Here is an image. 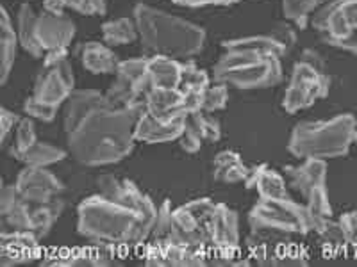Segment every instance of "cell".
<instances>
[{
    "instance_id": "1",
    "label": "cell",
    "mask_w": 357,
    "mask_h": 267,
    "mask_svg": "<svg viewBox=\"0 0 357 267\" xmlns=\"http://www.w3.org/2000/svg\"><path fill=\"white\" fill-rule=\"evenodd\" d=\"M98 193L77 207V232L91 244L122 251L142 248L151 239L158 207L129 178L104 173L97 178Z\"/></svg>"
},
{
    "instance_id": "2",
    "label": "cell",
    "mask_w": 357,
    "mask_h": 267,
    "mask_svg": "<svg viewBox=\"0 0 357 267\" xmlns=\"http://www.w3.org/2000/svg\"><path fill=\"white\" fill-rule=\"evenodd\" d=\"M142 107H114L109 102L89 111L77 125L66 132L72 159L82 166H113L129 157L136 145V123Z\"/></svg>"
},
{
    "instance_id": "3",
    "label": "cell",
    "mask_w": 357,
    "mask_h": 267,
    "mask_svg": "<svg viewBox=\"0 0 357 267\" xmlns=\"http://www.w3.org/2000/svg\"><path fill=\"white\" fill-rule=\"evenodd\" d=\"M143 52L149 56H168L174 59L193 57L204 49L206 31L190 20L152 8L136 4L132 9Z\"/></svg>"
},
{
    "instance_id": "4",
    "label": "cell",
    "mask_w": 357,
    "mask_h": 267,
    "mask_svg": "<svg viewBox=\"0 0 357 267\" xmlns=\"http://www.w3.org/2000/svg\"><path fill=\"white\" fill-rule=\"evenodd\" d=\"M222 57L213 66V82L238 89H266L277 86L284 77L282 57L275 54L227 44H222Z\"/></svg>"
},
{
    "instance_id": "5",
    "label": "cell",
    "mask_w": 357,
    "mask_h": 267,
    "mask_svg": "<svg viewBox=\"0 0 357 267\" xmlns=\"http://www.w3.org/2000/svg\"><path fill=\"white\" fill-rule=\"evenodd\" d=\"M357 129L352 114H340L331 120L296 123L288 141L289 154L298 159H331L345 157L354 143Z\"/></svg>"
},
{
    "instance_id": "6",
    "label": "cell",
    "mask_w": 357,
    "mask_h": 267,
    "mask_svg": "<svg viewBox=\"0 0 357 267\" xmlns=\"http://www.w3.org/2000/svg\"><path fill=\"white\" fill-rule=\"evenodd\" d=\"M195 212L206 235L209 264L215 266H236L240 260L241 235L240 216L225 203H216L211 198H195L186 203Z\"/></svg>"
},
{
    "instance_id": "7",
    "label": "cell",
    "mask_w": 357,
    "mask_h": 267,
    "mask_svg": "<svg viewBox=\"0 0 357 267\" xmlns=\"http://www.w3.org/2000/svg\"><path fill=\"white\" fill-rule=\"evenodd\" d=\"M252 232L275 235H307L314 232V221L304 203L293 198H259L248 212Z\"/></svg>"
},
{
    "instance_id": "8",
    "label": "cell",
    "mask_w": 357,
    "mask_h": 267,
    "mask_svg": "<svg viewBox=\"0 0 357 267\" xmlns=\"http://www.w3.org/2000/svg\"><path fill=\"white\" fill-rule=\"evenodd\" d=\"M149 56L120 61L114 79L106 91V98L114 107H142L145 111V98L154 84L146 70Z\"/></svg>"
},
{
    "instance_id": "9",
    "label": "cell",
    "mask_w": 357,
    "mask_h": 267,
    "mask_svg": "<svg viewBox=\"0 0 357 267\" xmlns=\"http://www.w3.org/2000/svg\"><path fill=\"white\" fill-rule=\"evenodd\" d=\"M329 89V73L312 68L304 61H296L284 97H282V109L289 114L309 109L318 100L327 97Z\"/></svg>"
},
{
    "instance_id": "10",
    "label": "cell",
    "mask_w": 357,
    "mask_h": 267,
    "mask_svg": "<svg viewBox=\"0 0 357 267\" xmlns=\"http://www.w3.org/2000/svg\"><path fill=\"white\" fill-rule=\"evenodd\" d=\"M311 25L327 44L357 34V0H331L312 15Z\"/></svg>"
},
{
    "instance_id": "11",
    "label": "cell",
    "mask_w": 357,
    "mask_h": 267,
    "mask_svg": "<svg viewBox=\"0 0 357 267\" xmlns=\"http://www.w3.org/2000/svg\"><path fill=\"white\" fill-rule=\"evenodd\" d=\"M142 260L145 266L154 267H195L209 264L207 253L172 237H151L142 246Z\"/></svg>"
},
{
    "instance_id": "12",
    "label": "cell",
    "mask_w": 357,
    "mask_h": 267,
    "mask_svg": "<svg viewBox=\"0 0 357 267\" xmlns=\"http://www.w3.org/2000/svg\"><path fill=\"white\" fill-rule=\"evenodd\" d=\"M73 89H75V75H73L72 63L70 59H63L54 65H43L34 82L33 97L47 106L59 109L65 106Z\"/></svg>"
},
{
    "instance_id": "13",
    "label": "cell",
    "mask_w": 357,
    "mask_h": 267,
    "mask_svg": "<svg viewBox=\"0 0 357 267\" xmlns=\"http://www.w3.org/2000/svg\"><path fill=\"white\" fill-rule=\"evenodd\" d=\"M18 195L31 205H45L52 200L59 198L65 184L49 171V168H31L24 166L15 180Z\"/></svg>"
},
{
    "instance_id": "14",
    "label": "cell",
    "mask_w": 357,
    "mask_h": 267,
    "mask_svg": "<svg viewBox=\"0 0 357 267\" xmlns=\"http://www.w3.org/2000/svg\"><path fill=\"white\" fill-rule=\"evenodd\" d=\"M43 259L41 239L27 230H9L0 234V266L15 267Z\"/></svg>"
},
{
    "instance_id": "15",
    "label": "cell",
    "mask_w": 357,
    "mask_h": 267,
    "mask_svg": "<svg viewBox=\"0 0 357 267\" xmlns=\"http://www.w3.org/2000/svg\"><path fill=\"white\" fill-rule=\"evenodd\" d=\"M120 251L111 248L91 244L86 248H73V250L59 251L52 255H43L41 266L52 267H104L120 266L122 260L118 257Z\"/></svg>"
},
{
    "instance_id": "16",
    "label": "cell",
    "mask_w": 357,
    "mask_h": 267,
    "mask_svg": "<svg viewBox=\"0 0 357 267\" xmlns=\"http://www.w3.org/2000/svg\"><path fill=\"white\" fill-rule=\"evenodd\" d=\"M34 36L45 54L70 49V43L75 38V24L66 15H50L41 11L34 24Z\"/></svg>"
},
{
    "instance_id": "17",
    "label": "cell",
    "mask_w": 357,
    "mask_h": 267,
    "mask_svg": "<svg viewBox=\"0 0 357 267\" xmlns=\"http://www.w3.org/2000/svg\"><path fill=\"white\" fill-rule=\"evenodd\" d=\"M282 175L288 180L289 189L305 200L314 187L327 184V161L304 159L296 166H284Z\"/></svg>"
},
{
    "instance_id": "18",
    "label": "cell",
    "mask_w": 357,
    "mask_h": 267,
    "mask_svg": "<svg viewBox=\"0 0 357 267\" xmlns=\"http://www.w3.org/2000/svg\"><path fill=\"white\" fill-rule=\"evenodd\" d=\"M186 120L188 114L168 120V122H161V120H155V118H152L151 114H146L143 111L142 116L138 118V123H136L134 136H136V141L146 143V145L177 141L181 138V134H183L184 127H186Z\"/></svg>"
},
{
    "instance_id": "19",
    "label": "cell",
    "mask_w": 357,
    "mask_h": 267,
    "mask_svg": "<svg viewBox=\"0 0 357 267\" xmlns=\"http://www.w3.org/2000/svg\"><path fill=\"white\" fill-rule=\"evenodd\" d=\"M243 184L247 189L256 191L259 198H293L284 175L268 164L252 166Z\"/></svg>"
},
{
    "instance_id": "20",
    "label": "cell",
    "mask_w": 357,
    "mask_h": 267,
    "mask_svg": "<svg viewBox=\"0 0 357 267\" xmlns=\"http://www.w3.org/2000/svg\"><path fill=\"white\" fill-rule=\"evenodd\" d=\"M145 113L155 120L168 122L174 118L188 114L184 111V97L178 88H161L154 86L145 98Z\"/></svg>"
},
{
    "instance_id": "21",
    "label": "cell",
    "mask_w": 357,
    "mask_h": 267,
    "mask_svg": "<svg viewBox=\"0 0 357 267\" xmlns=\"http://www.w3.org/2000/svg\"><path fill=\"white\" fill-rule=\"evenodd\" d=\"M104 102H106V93H100L97 89H73V93L65 102V111H63L65 132H70L89 111L102 106Z\"/></svg>"
},
{
    "instance_id": "22",
    "label": "cell",
    "mask_w": 357,
    "mask_h": 267,
    "mask_svg": "<svg viewBox=\"0 0 357 267\" xmlns=\"http://www.w3.org/2000/svg\"><path fill=\"white\" fill-rule=\"evenodd\" d=\"M81 63L93 75H114L120 59L104 41H88L81 49Z\"/></svg>"
},
{
    "instance_id": "23",
    "label": "cell",
    "mask_w": 357,
    "mask_h": 267,
    "mask_svg": "<svg viewBox=\"0 0 357 267\" xmlns=\"http://www.w3.org/2000/svg\"><path fill=\"white\" fill-rule=\"evenodd\" d=\"M18 34L6 8H0V84L9 81L18 50Z\"/></svg>"
},
{
    "instance_id": "24",
    "label": "cell",
    "mask_w": 357,
    "mask_h": 267,
    "mask_svg": "<svg viewBox=\"0 0 357 267\" xmlns=\"http://www.w3.org/2000/svg\"><path fill=\"white\" fill-rule=\"evenodd\" d=\"M250 168L243 162L238 152L234 150H223L216 154L213 161V178L216 182L234 186V184H243L248 177Z\"/></svg>"
},
{
    "instance_id": "25",
    "label": "cell",
    "mask_w": 357,
    "mask_h": 267,
    "mask_svg": "<svg viewBox=\"0 0 357 267\" xmlns=\"http://www.w3.org/2000/svg\"><path fill=\"white\" fill-rule=\"evenodd\" d=\"M146 70L152 84L161 88H178L183 81V63L168 56H149Z\"/></svg>"
},
{
    "instance_id": "26",
    "label": "cell",
    "mask_w": 357,
    "mask_h": 267,
    "mask_svg": "<svg viewBox=\"0 0 357 267\" xmlns=\"http://www.w3.org/2000/svg\"><path fill=\"white\" fill-rule=\"evenodd\" d=\"M11 155L18 162H22L24 166L50 168L54 164H57V162L65 161L70 154L66 150H63V148H59V146L50 145V143L36 141L33 146H29L27 150L17 152V154Z\"/></svg>"
},
{
    "instance_id": "27",
    "label": "cell",
    "mask_w": 357,
    "mask_h": 267,
    "mask_svg": "<svg viewBox=\"0 0 357 267\" xmlns=\"http://www.w3.org/2000/svg\"><path fill=\"white\" fill-rule=\"evenodd\" d=\"M38 13L34 11L29 4H22L18 9L17 17V34L18 41H20V47L29 54L33 56L34 59H43L45 52L38 44L36 36H34V24H36Z\"/></svg>"
},
{
    "instance_id": "28",
    "label": "cell",
    "mask_w": 357,
    "mask_h": 267,
    "mask_svg": "<svg viewBox=\"0 0 357 267\" xmlns=\"http://www.w3.org/2000/svg\"><path fill=\"white\" fill-rule=\"evenodd\" d=\"M102 40L109 47H123L139 40L138 27L132 17L114 18L102 25Z\"/></svg>"
},
{
    "instance_id": "29",
    "label": "cell",
    "mask_w": 357,
    "mask_h": 267,
    "mask_svg": "<svg viewBox=\"0 0 357 267\" xmlns=\"http://www.w3.org/2000/svg\"><path fill=\"white\" fill-rule=\"evenodd\" d=\"M65 211V202L61 198L52 200L45 205H33V216H31V230L36 234L41 241L50 234L56 221L61 218Z\"/></svg>"
},
{
    "instance_id": "30",
    "label": "cell",
    "mask_w": 357,
    "mask_h": 267,
    "mask_svg": "<svg viewBox=\"0 0 357 267\" xmlns=\"http://www.w3.org/2000/svg\"><path fill=\"white\" fill-rule=\"evenodd\" d=\"M321 6L324 0H282V15L296 29L304 31L311 22L312 13H317Z\"/></svg>"
},
{
    "instance_id": "31",
    "label": "cell",
    "mask_w": 357,
    "mask_h": 267,
    "mask_svg": "<svg viewBox=\"0 0 357 267\" xmlns=\"http://www.w3.org/2000/svg\"><path fill=\"white\" fill-rule=\"evenodd\" d=\"M190 122L197 127V130L202 136L204 143H216L222 138V127L220 122L215 116H211V113H206V111H199V113L188 114Z\"/></svg>"
},
{
    "instance_id": "32",
    "label": "cell",
    "mask_w": 357,
    "mask_h": 267,
    "mask_svg": "<svg viewBox=\"0 0 357 267\" xmlns=\"http://www.w3.org/2000/svg\"><path fill=\"white\" fill-rule=\"evenodd\" d=\"M211 75L206 70L199 68L195 63H183V81H181V86H178L181 91H186V89L206 91L211 86Z\"/></svg>"
},
{
    "instance_id": "33",
    "label": "cell",
    "mask_w": 357,
    "mask_h": 267,
    "mask_svg": "<svg viewBox=\"0 0 357 267\" xmlns=\"http://www.w3.org/2000/svg\"><path fill=\"white\" fill-rule=\"evenodd\" d=\"M36 141H38V136H36V125H34V120L29 116L22 118L17 125V130H15V143H13L11 154L27 150L29 146H33Z\"/></svg>"
},
{
    "instance_id": "34",
    "label": "cell",
    "mask_w": 357,
    "mask_h": 267,
    "mask_svg": "<svg viewBox=\"0 0 357 267\" xmlns=\"http://www.w3.org/2000/svg\"><path fill=\"white\" fill-rule=\"evenodd\" d=\"M229 102V86L222 82H211L204 93V109L206 113H216L225 109Z\"/></svg>"
},
{
    "instance_id": "35",
    "label": "cell",
    "mask_w": 357,
    "mask_h": 267,
    "mask_svg": "<svg viewBox=\"0 0 357 267\" xmlns=\"http://www.w3.org/2000/svg\"><path fill=\"white\" fill-rule=\"evenodd\" d=\"M24 113H25V116L33 118V120H38V122H45V123L54 122L57 116L56 107L47 106V104H43V102L36 100L33 95L25 98Z\"/></svg>"
},
{
    "instance_id": "36",
    "label": "cell",
    "mask_w": 357,
    "mask_h": 267,
    "mask_svg": "<svg viewBox=\"0 0 357 267\" xmlns=\"http://www.w3.org/2000/svg\"><path fill=\"white\" fill-rule=\"evenodd\" d=\"M181 150L186 152V154H197V152L202 148L204 139L200 136V132L197 130V127L190 122V118L186 120V127H184L181 138L177 139Z\"/></svg>"
},
{
    "instance_id": "37",
    "label": "cell",
    "mask_w": 357,
    "mask_h": 267,
    "mask_svg": "<svg viewBox=\"0 0 357 267\" xmlns=\"http://www.w3.org/2000/svg\"><path fill=\"white\" fill-rule=\"evenodd\" d=\"M66 6L86 17H102L107 11L106 0H66Z\"/></svg>"
},
{
    "instance_id": "38",
    "label": "cell",
    "mask_w": 357,
    "mask_h": 267,
    "mask_svg": "<svg viewBox=\"0 0 357 267\" xmlns=\"http://www.w3.org/2000/svg\"><path fill=\"white\" fill-rule=\"evenodd\" d=\"M337 221H340L341 228H343V234H345L349 248L357 251V211L345 212Z\"/></svg>"
},
{
    "instance_id": "39",
    "label": "cell",
    "mask_w": 357,
    "mask_h": 267,
    "mask_svg": "<svg viewBox=\"0 0 357 267\" xmlns=\"http://www.w3.org/2000/svg\"><path fill=\"white\" fill-rule=\"evenodd\" d=\"M20 120L22 118L18 116V114L13 113V111L6 109V107L0 109V141H8L9 136L17 130V125Z\"/></svg>"
},
{
    "instance_id": "40",
    "label": "cell",
    "mask_w": 357,
    "mask_h": 267,
    "mask_svg": "<svg viewBox=\"0 0 357 267\" xmlns=\"http://www.w3.org/2000/svg\"><path fill=\"white\" fill-rule=\"evenodd\" d=\"M270 34H272V36L275 38L279 43L284 44L286 49H288V52L293 49V47H295L296 31L289 24H277L275 27L272 29V33Z\"/></svg>"
},
{
    "instance_id": "41",
    "label": "cell",
    "mask_w": 357,
    "mask_h": 267,
    "mask_svg": "<svg viewBox=\"0 0 357 267\" xmlns=\"http://www.w3.org/2000/svg\"><path fill=\"white\" fill-rule=\"evenodd\" d=\"M174 4L183 8H206V6H231L238 4L241 0H172Z\"/></svg>"
},
{
    "instance_id": "42",
    "label": "cell",
    "mask_w": 357,
    "mask_h": 267,
    "mask_svg": "<svg viewBox=\"0 0 357 267\" xmlns=\"http://www.w3.org/2000/svg\"><path fill=\"white\" fill-rule=\"evenodd\" d=\"M301 61L307 63V65H311L312 68H317V70H321V72H325V59H324V56H321V54L318 52V50L304 49V50H302Z\"/></svg>"
},
{
    "instance_id": "43",
    "label": "cell",
    "mask_w": 357,
    "mask_h": 267,
    "mask_svg": "<svg viewBox=\"0 0 357 267\" xmlns=\"http://www.w3.org/2000/svg\"><path fill=\"white\" fill-rule=\"evenodd\" d=\"M331 47H334V49H340V50H345V52L354 54V56L357 57V34L347 36L340 41H334V43H331Z\"/></svg>"
},
{
    "instance_id": "44",
    "label": "cell",
    "mask_w": 357,
    "mask_h": 267,
    "mask_svg": "<svg viewBox=\"0 0 357 267\" xmlns=\"http://www.w3.org/2000/svg\"><path fill=\"white\" fill-rule=\"evenodd\" d=\"M66 9H68L66 0H43V11L50 15H65Z\"/></svg>"
},
{
    "instance_id": "45",
    "label": "cell",
    "mask_w": 357,
    "mask_h": 267,
    "mask_svg": "<svg viewBox=\"0 0 357 267\" xmlns=\"http://www.w3.org/2000/svg\"><path fill=\"white\" fill-rule=\"evenodd\" d=\"M354 143L357 145V129H356V132H354Z\"/></svg>"
},
{
    "instance_id": "46",
    "label": "cell",
    "mask_w": 357,
    "mask_h": 267,
    "mask_svg": "<svg viewBox=\"0 0 357 267\" xmlns=\"http://www.w3.org/2000/svg\"><path fill=\"white\" fill-rule=\"evenodd\" d=\"M327 2H331V0H324V4H327Z\"/></svg>"
},
{
    "instance_id": "47",
    "label": "cell",
    "mask_w": 357,
    "mask_h": 267,
    "mask_svg": "<svg viewBox=\"0 0 357 267\" xmlns=\"http://www.w3.org/2000/svg\"><path fill=\"white\" fill-rule=\"evenodd\" d=\"M22 2H29V0H22Z\"/></svg>"
}]
</instances>
